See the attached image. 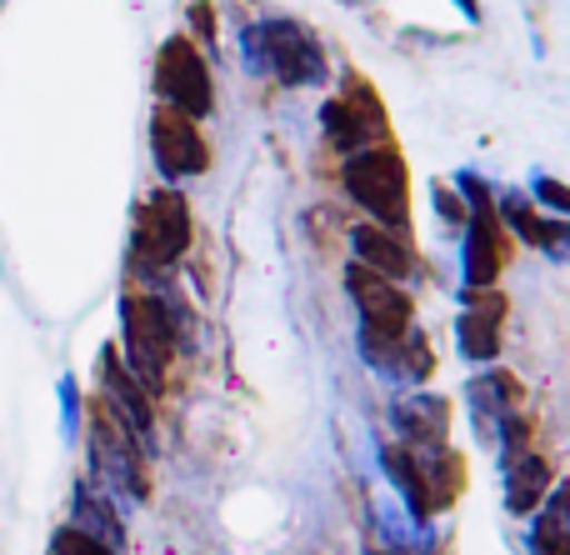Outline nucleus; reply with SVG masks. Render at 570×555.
Returning a JSON list of instances; mask_svg holds the SVG:
<instances>
[{"label": "nucleus", "instance_id": "1", "mask_svg": "<svg viewBox=\"0 0 570 555\" xmlns=\"http://www.w3.org/2000/svg\"><path fill=\"white\" fill-rule=\"evenodd\" d=\"M136 246L150 260H170L186 246V206L176 196H150L146 210L136 216Z\"/></svg>", "mask_w": 570, "mask_h": 555}, {"label": "nucleus", "instance_id": "2", "mask_svg": "<svg viewBox=\"0 0 570 555\" xmlns=\"http://www.w3.org/2000/svg\"><path fill=\"white\" fill-rule=\"evenodd\" d=\"M160 90H166L170 100H176L180 110H206L210 106V86H206V70H200V56L186 46V40H170L166 50H160Z\"/></svg>", "mask_w": 570, "mask_h": 555}, {"label": "nucleus", "instance_id": "3", "mask_svg": "<svg viewBox=\"0 0 570 555\" xmlns=\"http://www.w3.org/2000/svg\"><path fill=\"white\" fill-rule=\"evenodd\" d=\"M351 190L365 200L371 210H381L385 220H401V166H395V156H365L351 166Z\"/></svg>", "mask_w": 570, "mask_h": 555}, {"label": "nucleus", "instance_id": "4", "mask_svg": "<svg viewBox=\"0 0 570 555\" xmlns=\"http://www.w3.org/2000/svg\"><path fill=\"white\" fill-rule=\"evenodd\" d=\"M126 330H130V356H136V370H150L156 376L170 356L166 340V320L150 300H126Z\"/></svg>", "mask_w": 570, "mask_h": 555}, {"label": "nucleus", "instance_id": "5", "mask_svg": "<svg viewBox=\"0 0 570 555\" xmlns=\"http://www.w3.org/2000/svg\"><path fill=\"white\" fill-rule=\"evenodd\" d=\"M156 156L170 176H180V170H200L206 150H200V140H196V130H190L186 116H156Z\"/></svg>", "mask_w": 570, "mask_h": 555}, {"label": "nucleus", "instance_id": "6", "mask_svg": "<svg viewBox=\"0 0 570 555\" xmlns=\"http://www.w3.org/2000/svg\"><path fill=\"white\" fill-rule=\"evenodd\" d=\"M355 240H361V250H365V256H371V260H381L385 270H405V256H395L391 246H381V236H375V230H361V236H355Z\"/></svg>", "mask_w": 570, "mask_h": 555}, {"label": "nucleus", "instance_id": "7", "mask_svg": "<svg viewBox=\"0 0 570 555\" xmlns=\"http://www.w3.org/2000/svg\"><path fill=\"white\" fill-rule=\"evenodd\" d=\"M56 555H106L86 531H60L56 536Z\"/></svg>", "mask_w": 570, "mask_h": 555}, {"label": "nucleus", "instance_id": "8", "mask_svg": "<svg viewBox=\"0 0 570 555\" xmlns=\"http://www.w3.org/2000/svg\"><path fill=\"white\" fill-rule=\"evenodd\" d=\"M465 10H475V6H471V0H465Z\"/></svg>", "mask_w": 570, "mask_h": 555}]
</instances>
